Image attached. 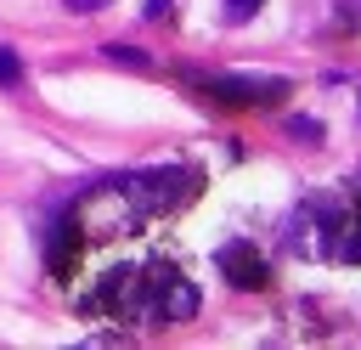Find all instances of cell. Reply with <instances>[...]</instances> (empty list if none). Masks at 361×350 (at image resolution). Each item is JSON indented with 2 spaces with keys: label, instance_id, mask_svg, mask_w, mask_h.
<instances>
[{
  "label": "cell",
  "instance_id": "8",
  "mask_svg": "<svg viewBox=\"0 0 361 350\" xmlns=\"http://www.w3.org/2000/svg\"><path fill=\"white\" fill-rule=\"evenodd\" d=\"M102 51H107L113 62H124V68H147V56H141V51H130V45H102Z\"/></svg>",
  "mask_w": 361,
  "mask_h": 350
},
{
  "label": "cell",
  "instance_id": "3",
  "mask_svg": "<svg viewBox=\"0 0 361 350\" xmlns=\"http://www.w3.org/2000/svg\"><path fill=\"white\" fill-rule=\"evenodd\" d=\"M197 85L214 102H271L288 90V79H265V73H197Z\"/></svg>",
  "mask_w": 361,
  "mask_h": 350
},
{
  "label": "cell",
  "instance_id": "6",
  "mask_svg": "<svg viewBox=\"0 0 361 350\" xmlns=\"http://www.w3.org/2000/svg\"><path fill=\"white\" fill-rule=\"evenodd\" d=\"M17 79H23V62L11 45H0V85H17Z\"/></svg>",
  "mask_w": 361,
  "mask_h": 350
},
{
  "label": "cell",
  "instance_id": "9",
  "mask_svg": "<svg viewBox=\"0 0 361 350\" xmlns=\"http://www.w3.org/2000/svg\"><path fill=\"white\" fill-rule=\"evenodd\" d=\"M288 135H299V141H322V124H316V119H288Z\"/></svg>",
  "mask_w": 361,
  "mask_h": 350
},
{
  "label": "cell",
  "instance_id": "5",
  "mask_svg": "<svg viewBox=\"0 0 361 350\" xmlns=\"http://www.w3.org/2000/svg\"><path fill=\"white\" fill-rule=\"evenodd\" d=\"M214 265H220L237 288H259V282H265V260H259V248H248V243H226V248L214 254Z\"/></svg>",
  "mask_w": 361,
  "mask_h": 350
},
{
  "label": "cell",
  "instance_id": "10",
  "mask_svg": "<svg viewBox=\"0 0 361 350\" xmlns=\"http://www.w3.org/2000/svg\"><path fill=\"white\" fill-rule=\"evenodd\" d=\"M68 11H102V6H113V0H62Z\"/></svg>",
  "mask_w": 361,
  "mask_h": 350
},
{
  "label": "cell",
  "instance_id": "4",
  "mask_svg": "<svg viewBox=\"0 0 361 350\" xmlns=\"http://www.w3.org/2000/svg\"><path fill=\"white\" fill-rule=\"evenodd\" d=\"M147 282H152V305H147V310H152L158 322H186V316H197L203 299H197V288H192L186 277H175V271H152Z\"/></svg>",
  "mask_w": 361,
  "mask_h": 350
},
{
  "label": "cell",
  "instance_id": "2",
  "mask_svg": "<svg viewBox=\"0 0 361 350\" xmlns=\"http://www.w3.org/2000/svg\"><path fill=\"white\" fill-rule=\"evenodd\" d=\"M90 305L107 310V316H118V322H135V316L147 310V277H141V271H107Z\"/></svg>",
  "mask_w": 361,
  "mask_h": 350
},
{
  "label": "cell",
  "instance_id": "1",
  "mask_svg": "<svg viewBox=\"0 0 361 350\" xmlns=\"http://www.w3.org/2000/svg\"><path fill=\"white\" fill-rule=\"evenodd\" d=\"M192 192H197V175L180 169V164H164V169H147V175L130 181V203H135L141 215H169V209H180Z\"/></svg>",
  "mask_w": 361,
  "mask_h": 350
},
{
  "label": "cell",
  "instance_id": "7",
  "mask_svg": "<svg viewBox=\"0 0 361 350\" xmlns=\"http://www.w3.org/2000/svg\"><path fill=\"white\" fill-rule=\"evenodd\" d=\"M254 11H259V0H226V6H220V17H226V23H248Z\"/></svg>",
  "mask_w": 361,
  "mask_h": 350
},
{
  "label": "cell",
  "instance_id": "11",
  "mask_svg": "<svg viewBox=\"0 0 361 350\" xmlns=\"http://www.w3.org/2000/svg\"><path fill=\"white\" fill-rule=\"evenodd\" d=\"M164 11H169V0H147V17H152V23H158Z\"/></svg>",
  "mask_w": 361,
  "mask_h": 350
}]
</instances>
